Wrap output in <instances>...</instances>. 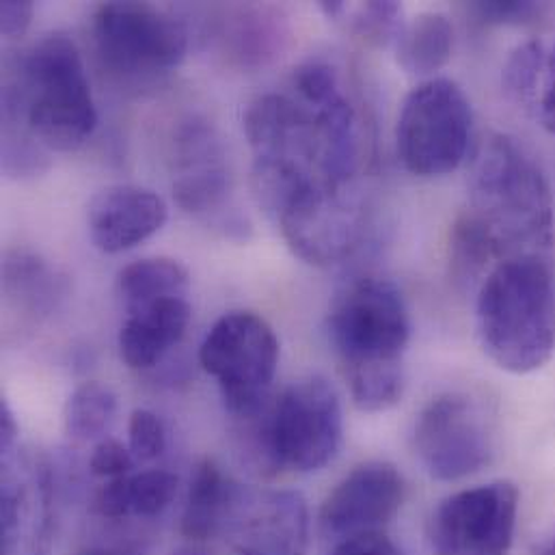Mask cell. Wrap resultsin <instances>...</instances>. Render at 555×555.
<instances>
[{
    "label": "cell",
    "instance_id": "1",
    "mask_svg": "<svg viewBox=\"0 0 555 555\" xmlns=\"http://www.w3.org/2000/svg\"><path fill=\"white\" fill-rule=\"evenodd\" d=\"M326 333L352 404L363 413L393 409L404 393V352L411 339L400 287L385 278L352 279L331 305Z\"/></svg>",
    "mask_w": 555,
    "mask_h": 555
},
{
    "label": "cell",
    "instance_id": "2",
    "mask_svg": "<svg viewBox=\"0 0 555 555\" xmlns=\"http://www.w3.org/2000/svg\"><path fill=\"white\" fill-rule=\"evenodd\" d=\"M495 243L502 262L550 256L555 243L554 197L537 160L511 137L493 134L469 176V210Z\"/></svg>",
    "mask_w": 555,
    "mask_h": 555
},
{
    "label": "cell",
    "instance_id": "3",
    "mask_svg": "<svg viewBox=\"0 0 555 555\" xmlns=\"http://www.w3.org/2000/svg\"><path fill=\"white\" fill-rule=\"evenodd\" d=\"M478 337L489 359L511 374H532L555 352V275L550 256H517L480 281Z\"/></svg>",
    "mask_w": 555,
    "mask_h": 555
},
{
    "label": "cell",
    "instance_id": "4",
    "mask_svg": "<svg viewBox=\"0 0 555 555\" xmlns=\"http://www.w3.org/2000/svg\"><path fill=\"white\" fill-rule=\"evenodd\" d=\"M20 74L4 85L2 102L15 106L46 147L72 152L95 130L98 111L74 39L50 33L20 59Z\"/></svg>",
    "mask_w": 555,
    "mask_h": 555
},
{
    "label": "cell",
    "instance_id": "5",
    "mask_svg": "<svg viewBox=\"0 0 555 555\" xmlns=\"http://www.w3.org/2000/svg\"><path fill=\"white\" fill-rule=\"evenodd\" d=\"M344 413L335 387L322 376L292 383L256 428V454L273 472L311 474L339 452Z\"/></svg>",
    "mask_w": 555,
    "mask_h": 555
},
{
    "label": "cell",
    "instance_id": "6",
    "mask_svg": "<svg viewBox=\"0 0 555 555\" xmlns=\"http://www.w3.org/2000/svg\"><path fill=\"white\" fill-rule=\"evenodd\" d=\"M472 130L474 111L465 91L450 78H428L402 102L396 124L398 158L413 176H448L465 163Z\"/></svg>",
    "mask_w": 555,
    "mask_h": 555
},
{
    "label": "cell",
    "instance_id": "7",
    "mask_svg": "<svg viewBox=\"0 0 555 555\" xmlns=\"http://www.w3.org/2000/svg\"><path fill=\"white\" fill-rule=\"evenodd\" d=\"M199 363L219 383L228 411L251 420L264 411L278 374V335L262 315L230 311L204 337Z\"/></svg>",
    "mask_w": 555,
    "mask_h": 555
},
{
    "label": "cell",
    "instance_id": "8",
    "mask_svg": "<svg viewBox=\"0 0 555 555\" xmlns=\"http://www.w3.org/2000/svg\"><path fill=\"white\" fill-rule=\"evenodd\" d=\"M98 54L126 78H152L178 67L189 50L186 28L150 2H104L93 15Z\"/></svg>",
    "mask_w": 555,
    "mask_h": 555
},
{
    "label": "cell",
    "instance_id": "9",
    "mask_svg": "<svg viewBox=\"0 0 555 555\" xmlns=\"http://www.w3.org/2000/svg\"><path fill=\"white\" fill-rule=\"evenodd\" d=\"M413 448L439 482H459L493 459V435L485 411L465 393L433 398L415 420Z\"/></svg>",
    "mask_w": 555,
    "mask_h": 555
},
{
    "label": "cell",
    "instance_id": "10",
    "mask_svg": "<svg viewBox=\"0 0 555 555\" xmlns=\"http://www.w3.org/2000/svg\"><path fill=\"white\" fill-rule=\"evenodd\" d=\"M519 489L500 480L446 498L428 521L437 555H508L517 534Z\"/></svg>",
    "mask_w": 555,
    "mask_h": 555
},
{
    "label": "cell",
    "instance_id": "11",
    "mask_svg": "<svg viewBox=\"0 0 555 555\" xmlns=\"http://www.w3.org/2000/svg\"><path fill=\"white\" fill-rule=\"evenodd\" d=\"M283 241L311 267L346 260L365 232V197L354 189L313 186L298 195L278 219Z\"/></svg>",
    "mask_w": 555,
    "mask_h": 555
},
{
    "label": "cell",
    "instance_id": "12",
    "mask_svg": "<svg viewBox=\"0 0 555 555\" xmlns=\"http://www.w3.org/2000/svg\"><path fill=\"white\" fill-rule=\"evenodd\" d=\"M176 147L173 197L178 206L225 234H245L249 223L232 206V176L212 126L189 121L182 126Z\"/></svg>",
    "mask_w": 555,
    "mask_h": 555
},
{
    "label": "cell",
    "instance_id": "13",
    "mask_svg": "<svg viewBox=\"0 0 555 555\" xmlns=\"http://www.w3.org/2000/svg\"><path fill=\"white\" fill-rule=\"evenodd\" d=\"M309 526V506L298 491L241 487L221 537L238 555H305Z\"/></svg>",
    "mask_w": 555,
    "mask_h": 555
},
{
    "label": "cell",
    "instance_id": "14",
    "mask_svg": "<svg viewBox=\"0 0 555 555\" xmlns=\"http://www.w3.org/2000/svg\"><path fill=\"white\" fill-rule=\"evenodd\" d=\"M404 478L385 461H370L354 467L324 500L320 526L335 541L383 532L404 504Z\"/></svg>",
    "mask_w": 555,
    "mask_h": 555
},
{
    "label": "cell",
    "instance_id": "15",
    "mask_svg": "<svg viewBox=\"0 0 555 555\" xmlns=\"http://www.w3.org/2000/svg\"><path fill=\"white\" fill-rule=\"evenodd\" d=\"M169 219L165 199L137 184H117L100 191L87 208L91 243L102 254H121L152 238Z\"/></svg>",
    "mask_w": 555,
    "mask_h": 555
},
{
    "label": "cell",
    "instance_id": "16",
    "mask_svg": "<svg viewBox=\"0 0 555 555\" xmlns=\"http://www.w3.org/2000/svg\"><path fill=\"white\" fill-rule=\"evenodd\" d=\"M128 318L119 331V354L134 370L154 367L176 348L191 324V305L186 296H169L126 311Z\"/></svg>",
    "mask_w": 555,
    "mask_h": 555
},
{
    "label": "cell",
    "instance_id": "17",
    "mask_svg": "<svg viewBox=\"0 0 555 555\" xmlns=\"http://www.w3.org/2000/svg\"><path fill=\"white\" fill-rule=\"evenodd\" d=\"M241 487L212 459H204L189 487L180 521L182 534L191 541H208L223 534Z\"/></svg>",
    "mask_w": 555,
    "mask_h": 555
},
{
    "label": "cell",
    "instance_id": "18",
    "mask_svg": "<svg viewBox=\"0 0 555 555\" xmlns=\"http://www.w3.org/2000/svg\"><path fill=\"white\" fill-rule=\"evenodd\" d=\"M178 485V476L163 469L115 478L95 493L93 511L106 519L158 517L171 506Z\"/></svg>",
    "mask_w": 555,
    "mask_h": 555
},
{
    "label": "cell",
    "instance_id": "19",
    "mask_svg": "<svg viewBox=\"0 0 555 555\" xmlns=\"http://www.w3.org/2000/svg\"><path fill=\"white\" fill-rule=\"evenodd\" d=\"M393 48L396 63L409 76H433L452 56L454 26L443 13H420L411 22H404Z\"/></svg>",
    "mask_w": 555,
    "mask_h": 555
},
{
    "label": "cell",
    "instance_id": "20",
    "mask_svg": "<svg viewBox=\"0 0 555 555\" xmlns=\"http://www.w3.org/2000/svg\"><path fill=\"white\" fill-rule=\"evenodd\" d=\"M189 271L169 258H147L128 264L117 279V289L126 311L169 296H186Z\"/></svg>",
    "mask_w": 555,
    "mask_h": 555
},
{
    "label": "cell",
    "instance_id": "21",
    "mask_svg": "<svg viewBox=\"0 0 555 555\" xmlns=\"http://www.w3.org/2000/svg\"><path fill=\"white\" fill-rule=\"evenodd\" d=\"M318 9L337 24H344L357 39H361L367 46L385 48L396 43L404 20H402V7L398 2H361V4H348V2H318Z\"/></svg>",
    "mask_w": 555,
    "mask_h": 555
},
{
    "label": "cell",
    "instance_id": "22",
    "mask_svg": "<svg viewBox=\"0 0 555 555\" xmlns=\"http://www.w3.org/2000/svg\"><path fill=\"white\" fill-rule=\"evenodd\" d=\"M117 415V396L111 387L89 380L72 391L63 409L65 433L72 441L89 443L104 437Z\"/></svg>",
    "mask_w": 555,
    "mask_h": 555
},
{
    "label": "cell",
    "instance_id": "23",
    "mask_svg": "<svg viewBox=\"0 0 555 555\" xmlns=\"http://www.w3.org/2000/svg\"><path fill=\"white\" fill-rule=\"evenodd\" d=\"M56 275L39 256L28 251H9L2 262V283L9 296H15L30 309H48L63 289Z\"/></svg>",
    "mask_w": 555,
    "mask_h": 555
},
{
    "label": "cell",
    "instance_id": "24",
    "mask_svg": "<svg viewBox=\"0 0 555 555\" xmlns=\"http://www.w3.org/2000/svg\"><path fill=\"white\" fill-rule=\"evenodd\" d=\"M545 59L547 50L541 41H526L508 56L504 65V89L517 104L534 108L545 72Z\"/></svg>",
    "mask_w": 555,
    "mask_h": 555
},
{
    "label": "cell",
    "instance_id": "25",
    "mask_svg": "<svg viewBox=\"0 0 555 555\" xmlns=\"http://www.w3.org/2000/svg\"><path fill=\"white\" fill-rule=\"evenodd\" d=\"M267 11L269 9L258 7L238 9V22L228 39L234 46V56H238L241 61H264L267 56H271L279 33L269 22L273 17H267Z\"/></svg>",
    "mask_w": 555,
    "mask_h": 555
},
{
    "label": "cell",
    "instance_id": "26",
    "mask_svg": "<svg viewBox=\"0 0 555 555\" xmlns=\"http://www.w3.org/2000/svg\"><path fill=\"white\" fill-rule=\"evenodd\" d=\"M128 448L141 463L158 459L167 448V433L156 413L137 409L128 422Z\"/></svg>",
    "mask_w": 555,
    "mask_h": 555
},
{
    "label": "cell",
    "instance_id": "27",
    "mask_svg": "<svg viewBox=\"0 0 555 555\" xmlns=\"http://www.w3.org/2000/svg\"><path fill=\"white\" fill-rule=\"evenodd\" d=\"M469 13L476 15L485 24H506V26H519L537 22L545 13V4L537 2H517V0H495V2H474L469 7Z\"/></svg>",
    "mask_w": 555,
    "mask_h": 555
},
{
    "label": "cell",
    "instance_id": "28",
    "mask_svg": "<svg viewBox=\"0 0 555 555\" xmlns=\"http://www.w3.org/2000/svg\"><path fill=\"white\" fill-rule=\"evenodd\" d=\"M134 463H137V459L132 456L130 448H126L117 439L104 437L98 441V446L91 452L89 469L98 478L115 480V478L130 476L134 469Z\"/></svg>",
    "mask_w": 555,
    "mask_h": 555
},
{
    "label": "cell",
    "instance_id": "29",
    "mask_svg": "<svg viewBox=\"0 0 555 555\" xmlns=\"http://www.w3.org/2000/svg\"><path fill=\"white\" fill-rule=\"evenodd\" d=\"M328 555H404L383 532H365L335 541Z\"/></svg>",
    "mask_w": 555,
    "mask_h": 555
},
{
    "label": "cell",
    "instance_id": "30",
    "mask_svg": "<svg viewBox=\"0 0 555 555\" xmlns=\"http://www.w3.org/2000/svg\"><path fill=\"white\" fill-rule=\"evenodd\" d=\"M534 111L539 115L541 126L555 134V46L547 52L545 59V72L539 87Z\"/></svg>",
    "mask_w": 555,
    "mask_h": 555
},
{
    "label": "cell",
    "instance_id": "31",
    "mask_svg": "<svg viewBox=\"0 0 555 555\" xmlns=\"http://www.w3.org/2000/svg\"><path fill=\"white\" fill-rule=\"evenodd\" d=\"M33 2L28 0H7L0 4V28L7 39L22 37L33 20Z\"/></svg>",
    "mask_w": 555,
    "mask_h": 555
},
{
    "label": "cell",
    "instance_id": "32",
    "mask_svg": "<svg viewBox=\"0 0 555 555\" xmlns=\"http://www.w3.org/2000/svg\"><path fill=\"white\" fill-rule=\"evenodd\" d=\"M17 422L7 400L0 402V450H2V463H9L17 448Z\"/></svg>",
    "mask_w": 555,
    "mask_h": 555
},
{
    "label": "cell",
    "instance_id": "33",
    "mask_svg": "<svg viewBox=\"0 0 555 555\" xmlns=\"http://www.w3.org/2000/svg\"><path fill=\"white\" fill-rule=\"evenodd\" d=\"M76 555H137L132 552H126V550H87V552H80Z\"/></svg>",
    "mask_w": 555,
    "mask_h": 555
},
{
    "label": "cell",
    "instance_id": "34",
    "mask_svg": "<svg viewBox=\"0 0 555 555\" xmlns=\"http://www.w3.org/2000/svg\"><path fill=\"white\" fill-rule=\"evenodd\" d=\"M530 555H555V543L550 539L547 543H541V545H537L534 550H532V554Z\"/></svg>",
    "mask_w": 555,
    "mask_h": 555
},
{
    "label": "cell",
    "instance_id": "35",
    "mask_svg": "<svg viewBox=\"0 0 555 555\" xmlns=\"http://www.w3.org/2000/svg\"><path fill=\"white\" fill-rule=\"evenodd\" d=\"M176 555H202V554H195V552H180V554Z\"/></svg>",
    "mask_w": 555,
    "mask_h": 555
},
{
    "label": "cell",
    "instance_id": "36",
    "mask_svg": "<svg viewBox=\"0 0 555 555\" xmlns=\"http://www.w3.org/2000/svg\"><path fill=\"white\" fill-rule=\"evenodd\" d=\"M552 541H554V543H555V534H554V537H552Z\"/></svg>",
    "mask_w": 555,
    "mask_h": 555
}]
</instances>
